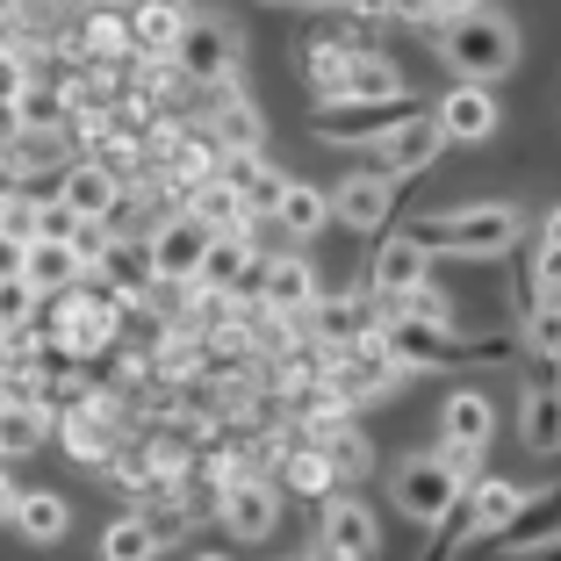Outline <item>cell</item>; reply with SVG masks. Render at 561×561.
Here are the masks:
<instances>
[{
  "instance_id": "50",
  "label": "cell",
  "mask_w": 561,
  "mask_h": 561,
  "mask_svg": "<svg viewBox=\"0 0 561 561\" xmlns=\"http://www.w3.org/2000/svg\"><path fill=\"white\" fill-rule=\"evenodd\" d=\"M0 353H8V331H0Z\"/></svg>"
},
{
  "instance_id": "10",
  "label": "cell",
  "mask_w": 561,
  "mask_h": 561,
  "mask_svg": "<svg viewBox=\"0 0 561 561\" xmlns=\"http://www.w3.org/2000/svg\"><path fill=\"white\" fill-rule=\"evenodd\" d=\"M432 116L446 123V137H454V145H482V137H496L504 108H496L490 80H461V87H446V94L432 101Z\"/></svg>"
},
{
  "instance_id": "29",
  "label": "cell",
  "mask_w": 561,
  "mask_h": 561,
  "mask_svg": "<svg viewBox=\"0 0 561 561\" xmlns=\"http://www.w3.org/2000/svg\"><path fill=\"white\" fill-rule=\"evenodd\" d=\"M159 547H165L159 518H116V526L101 533V554H108V561H151Z\"/></svg>"
},
{
  "instance_id": "8",
  "label": "cell",
  "mask_w": 561,
  "mask_h": 561,
  "mask_svg": "<svg viewBox=\"0 0 561 561\" xmlns=\"http://www.w3.org/2000/svg\"><path fill=\"white\" fill-rule=\"evenodd\" d=\"M173 66H181V80H224V72H238V36L224 30V22L209 15H187L181 44H173Z\"/></svg>"
},
{
  "instance_id": "24",
  "label": "cell",
  "mask_w": 561,
  "mask_h": 561,
  "mask_svg": "<svg viewBox=\"0 0 561 561\" xmlns=\"http://www.w3.org/2000/svg\"><path fill=\"white\" fill-rule=\"evenodd\" d=\"M66 526H72V504H66V496L22 490V504H15V533H22L30 547H58V540H66Z\"/></svg>"
},
{
  "instance_id": "4",
  "label": "cell",
  "mask_w": 561,
  "mask_h": 561,
  "mask_svg": "<svg viewBox=\"0 0 561 561\" xmlns=\"http://www.w3.org/2000/svg\"><path fill=\"white\" fill-rule=\"evenodd\" d=\"M490 439H496V403L482 397V389H454V397L439 403V454L476 476L482 454H490Z\"/></svg>"
},
{
  "instance_id": "31",
  "label": "cell",
  "mask_w": 561,
  "mask_h": 561,
  "mask_svg": "<svg viewBox=\"0 0 561 561\" xmlns=\"http://www.w3.org/2000/svg\"><path fill=\"white\" fill-rule=\"evenodd\" d=\"M209 137H216V151H238V145H260V108L252 101H216V123H209Z\"/></svg>"
},
{
  "instance_id": "47",
  "label": "cell",
  "mask_w": 561,
  "mask_h": 561,
  "mask_svg": "<svg viewBox=\"0 0 561 561\" xmlns=\"http://www.w3.org/2000/svg\"><path fill=\"white\" fill-rule=\"evenodd\" d=\"M296 8H339V0H296Z\"/></svg>"
},
{
  "instance_id": "21",
  "label": "cell",
  "mask_w": 561,
  "mask_h": 561,
  "mask_svg": "<svg viewBox=\"0 0 561 561\" xmlns=\"http://www.w3.org/2000/svg\"><path fill=\"white\" fill-rule=\"evenodd\" d=\"M274 224H280L288 238H317V231L331 224V187H310V181H280Z\"/></svg>"
},
{
  "instance_id": "48",
  "label": "cell",
  "mask_w": 561,
  "mask_h": 561,
  "mask_svg": "<svg viewBox=\"0 0 561 561\" xmlns=\"http://www.w3.org/2000/svg\"><path fill=\"white\" fill-rule=\"evenodd\" d=\"M0 231H8V195H0Z\"/></svg>"
},
{
  "instance_id": "17",
  "label": "cell",
  "mask_w": 561,
  "mask_h": 561,
  "mask_svg": "<svg viewBox=\"0 0 561 561\" xmlns=\"http://www.w3.org/2000/svg\"><path fill=\"white\" fill-rule=\"evenodd\" d=\"M87 274H94V266H87V252L72 245V238H30V280L44 296H66Z\"/></svg>"
},
{
  "instance_id": "9",
  "label": "cell",
  "mask_w": 561,
  "mask_h": 561,
  "mask_svg": "<svg viewBox=\"0 0 561 561\" xmlns=\"http://www.w3.org/2000/svg\"><path fill=\"white\" fill-rule=\"evenodd\" d=\"M317 554H346V561H375L381 554V526L360 496H324V518H317Z\"/></svg>"
},
{
  "instance_id": "6",
  "label": "cell",
  "mask_w": 561,
  "mask_h": 561,
  "mask_svg": "<svg viewBox=\"0 0 561 561\" xmlns=\"http://www.w3.org/2000/svg\"><path fill=\"white\" fill-rule=\"evenodd\" d=\"M216 518H224V533H238V540H274V526H280L274 482L231 468V476H224V490H216Z\"/></svg>"
},
{
  "instance_id": "44",
  "label": "cell",
  "mask_w": 561,
  "mask_h": 561,
  "mask_svg": "<svg viewBox=\"0 0 561 561\" xmlns=\"http://www.w3.org/2000/svg\"><path fill=\"white\" fill-rule=\"evenodd\" d=\"M30 15V0H0V22H22Z\"/></svg>"
},
{
  "instance_id": "5",
  "label": "cell",
  "mask_w": 561,
  "mask_h": 561,
  "mask_svg": "<svg viewBox=\"0 0 561 561\" xmlns=\"http://www.w3.org/2000/svg\"><path fill=\"white\" fill-rule=\"evenodd\" d=\"M446 145H454V137H446V123L432 116V108H411L403 123H389V130L375 137V165L389 173V181H411V173H425Z\"/></svg>"
},
{
  "instance_id": "27",
  "label": "cell",
  "mask_w": 561,
  "mask_h": 561,
  "mask_svg": "<svg viewBox=\"0 0 561 561\" xmlns=\"http://www.w3.org/2000/svg\"><path fill=\"white\" fill-rule=\"evenodd\" d=\"M195 216L209 224V231H245L252 209H245V187L224 181V173H209V181H195Z\"/></svg>"
},
{
  "instance_id": "1",
  "label": "cell",
  "mask_w": 561,
  "mask_h": 561,
  "mask_svg": "<svg viewBox=\"0 0 561 561\" xmlns=\"http://www.w3.org/2000/svg\"><path fill=\"white\" fill-rule=\"evenodd\" d=\"M446 50V66L461 72V80H504L518 66V30L512 15H496V8H461V15H446V30L432 36Z\"/></svg>"
},
{
  "instance_id": "32",
  "label": "cell",
  "mask_w": 561,
  "mask_h": 561,
  "mask_svg": "<svg viewBox=\"0 0 561 561\" xmlns=\"http://www.w3.org/2000/svg\"><path fill=\"white\" fill-rule=\"evenodd\" d=\"M526 346H533V360H561V296H533Z\"/></svg>"
},
{
  "instance_id": "2",
  "label": "cell",
  "mask_w": 561,
  "mask_h": 561,
  "mask_svg": "<svg viewBox=\"0 0 561 561\" xmlns=\"http://www.w3.org/2000/svg\"><path fill=\"white\" fill-rule=\"evenodd\" d=\"M432 252H454V260H496V252H512L518 231H526V216L512 202H468V209H439L425 224H411Z\"/></svg>"
},
{
  "instance_id": "7",
  "label": "cell",
  "mask_w": 561,
  "mask_h": 561,
  "mask_svg": "<svg viewBox=\"0 0 561 561\" xmlns=\"http://www.w3.org/2000/svg\"><path fill=\"white\" fill-rule=\"evenodd\" d=\"M209 245H216V231L202 224L195 209H173L151 231V260H159V280H202V260H209Z\"/></svg>"
},
{
  "instance_id": "13",
  "label": "cell",
  "mask_w": 561,
  "mask_h": 561,
  "mask_svg": "<svg viewBox=\"0 0 561 561\" xmlns=\"http://www.w3.org/2000/svg\"><path fill=\"white\" fill-rule=\"evenodd\" d=\"M526 504H533V490H526V482L482 476V482H476V504H468V533H461V540H496V533H512Z\"/></svg>"
},
{
  "instance_id": "28",
  "label": "cell",
  "mask_w": 561,
  "mask_h": 561,
  "mask_svg": "<svg viewBox=\"0 0 561 561\" xmlns=\"http://www.w3.org/2000/svg\"><path fill=\"white\" fill-rule=\"evenodd\" d=\"M331 476H339V468H331V454L317 439H302V446L280 454V482H288L296 496H331Z\"/></svg>"
},
{
  "instance_id": "35",
  "label": "cell",
  "mask_w": 561,
  "mask_h": 561,
  "mask_svg": "<svg viewBox=\"0 0 561 561\" xmlns=\"http://www.w3.org/2000/svg\"><path fill=\"white\" fill-rule=\"evenodd\" d=\"M15 108H22V123H30V130H50V123H66V94H58V87H44V80L22 87Z\"/></svg>"
},
{
  "instance_id": "43",
  "label": "cell",
  "mask_w": 561,
  "mask_h": 561,
  "mask_svg": "<svg viewBox=\"0 0 561 561\" xmlns=\"http://www.w3.org/2000/svg\"><path fill=\"white\" fill-rule=\"evenodd\" d=\"M15 137H22V108H15V101H0V151L15 145Z\"/></svg>"
},
{
  "instance_id": "16",
  "label": "cell",
  "mask_w": 561,
  "mask_h": 561,
  "mask_svg": "<svg viewBox=\"0 0 561 561\" xmlns=\"http://www.w3.org/2000/svg\"><path fill=\"white\" fill-rule=\"evenodd\" d=\"M260 302H266V310H280V317L317 310V274H310V260H296V252L266 260L260 266Z\"/></svg>"
},
{
  "instance_id": "51",
  "label": "cell",
  "mask_w": 561,
  "mask_h": 561,
  "mask_svg": "<svg viewBox=\"0 0 561 561\" xmlns=\"http://www.w3.org/2000/svg\"><path fill=\"white\" fill-rule=\"evenodd\" d=\"M173 8H181V0H173Z\"/></svg>"
},
{
  "instance_id": "14",
  "label": "cell",
  "mask_w": 561,
  "mask_h": 561,
  "mask_svg": "<svg viewBox=\"0 0 561 561\" xmlns=\"http://www.w3.org/2000/svg\"><path fill=\"white\" fill-rule=\"evenodd\" d=\"M417 280H432V245L417 231L375 245V296H411Z\"/></svg>"
},
{
  "instance_id": "42",
  "label": "cell",
  "mask_w": 561,
  "mask_h": 561,
  "mask_svg": "<svg viewBox=\"0 0 561 561\" xmlns=\"http://www.w3.org/2000/svg\"><path fill=\"white\" fill-rule=\"evenodd\" d=\"M339 8L360 15V22H389V15H397V0H339Z\"/></svg>"
},
{
  "instance_id": "15",
  "label": "cell",
  "mask_w": 561,
  "mask_h": 561,
  "mask_svg": "<svg viewBox=\"0 0 561 561\" xmlns=\"http://www.w3.org/2000/svg\"><path fill=\"white\" fill-rule=\"evenodd\" d=\"M58 195L72 202V209L87 216V224H108L123 202V181H116V165H101V159H80L66 165V181H58Z\"/></svg>"
},
{
  "instance_id": "37",
  "label": "cell",
  "mask_w": 561,
  "mask_h": 561,
  "mask_svg": "<svg viewBox=\"0 0 561 561\" xmlns=\"http://www.w3.org/2000/svg\"><path fill=\"white\" fill-rule=\"evenodd\" d=\"M533 296H561V245L554 238H540V252H533Z\"/></svg>"
},
{
  "instance_id": "33",
  "label": "cell",
  "mask_w": 561,
  "mask_h": 561,
  "mask_svg": "<svg viewBox=\"0 0 561 561\" xmlns=\"http://www.w3.org/2000/svg\"><path fill=\"white\" fill-rule=\"evenodd\" d=\"M36 302H44V288L30 274H0V331H22L36 317Z\"/></svg>"
},
{
  "instance_id": "19",
  "label": "cell",
  "mask_w": 561,
  "mask_h": 561,
  "mask_svg": "<svg viewBox=\"0 0 561 561\" xmlns=\"http://www.w3.org/2000/svg\"><path fill=\"white\" fill-rule=\"evenodd\" d=\"M518 439H526V454H561V389H547V381H533L526 397H518Z\"/></svg>"
},
{
  "instance_id": "20",
  "label": "cell",
  "mask_w": 561,
  "mask_h": 561,
  "mask_svg": "<svg viewBox=\"0 0 561 561\" xmlns=\"http://www.w3.org/2000/svg\"><path fill=\"white\" fill-rule=\"evenodd\" d=\"M44 439H50V411L44 403H30V397L0 403V461H30Z\"/></svg>"
},
{
  "instance_id": "49",
  "label": "cell",
  "mask_w": 561,
  "mask_h": 561,
  "mask_svg": "<svg viewBox=\"0 0 561 561\" xmlns=\"http://www.w3.org/2000/svg\"><path fill=\"white\" fill-rule=\"evenodd\" d=\"M0 403H8V375H0Z\"/></svg>"
},
{
  "instance_id": "40",
  "label": "cell",
  "mask_w": 561,
  "mask_h": 561,
  "mask_svg": "<svg viewBox=\"0 0 561 561\" xmlns=\"http://www.w3.org/2000/svg\"><path fill=\"white\" fill-rule=\"evenodd\" d=\"M0 274H30V238L0 231Z\"/></svg>"
},
{
  "instance_id": "38",
  "label": "cell",
  "mask_w": 561,
  "mask_h": 561,
  "mask_svg": "<svg viewBox=\"0 0 561 561\" xmlns=\"http://www.w3.org/2000/svg\"><path fill=\"white\" fill-rule=\"evenodd\" d=\"M87 50H101V58H108V50H123V22L108 15V8H94V22H87Z\"/></svg>"
},
{
  "instance_id": "46",
  "label": "cell",
  "mask_w": 561,
  "mask_h": 561,
  "mask_svg": "<svg viewBox=\"0 0 561 561\" xmlns=\"http://www.w3.org/2000/svg\"><path fill=\"white\" fill-rule=\"evenodd\" d=\"M439 8H446V15H461V8H476V0H439Z\"/></svg>"
},
{
  "instance_id": "39",
  "label": "cell",
  "mask_w": 561,
  "mask_h": 561,
  "mask_svg": "<svg viewBox=\"0 0 561 561\" xmlns=\"http://www.w3.org/2000/svg\"><path fill=\"white\" fill-rule=\"evenodd\" d=\"M30 80H36V72L22 66V50L8 44V50H0V101H15V94H22V87H30Z\"/></svg>"
},
{
  "instance_id": "34",
  "label": "cell",
  "mask_w": 561,
  "mask_h": 561,
  "mask_svg": "<svg viewBox=\"0 0 561 561\" xmlns=\"http://www.w3.org/2000/svg\"><path fill=\"white\" fill-rule=\"evenodd\" d=\"M87 216L72 209L66 195H50V202H30V238H80Z\"/></svg>"
},
{
  "instance_id": "12",
  "label": "cell",
  "mask_w": 561,
  "mask_h": 561,
  "mask_svg": "<svg viewBox=\"0 0 561 561\" xmlns=\"http://www.w3.org/2000/svg\"><path fill=\"white\" fill-rule=\"evenodd\" d=\"M381 339L411 367H439V360H454V353H468L461 339H454V324H425V317H381Z\"/></svg>"
},
{
  "instance_id": "23",
  "label": "cell",
  "mask_w": 561,
  "mask_h": 561,
  "mask_svg": "<svg viewBox=\"0 0 561 561\" xmlns=\"http://www.w3.org/2000/svg\"><path fill=\"white\" fill-rule=\"evenodd\" d=\"M58 439H66L72 461H108V446H116L108 403H80V411H66V417H58Z\"/></svg>"
},
{
  "instance_id": "11",
  "label": "cell",
  "mask_w": 561,
  "mask_h": 561,
  "mask_svg": "<svg viewBox=\"0 0 561 561\" xmlns=\"http://www.w3.org/2000/svg\"><path fill=\"white\" fill-rule=\"evenodd\" d=\"M389 202H397V181L381 165H360V173H346V181L331 187V216L353 224V231H381L389 224Z\"/></svg>"
},
{
  "instance_id": "41",
  "label": "cell",
  "mask_w": 561,
  "mask_h": 561,
  "mask_svg": "<svg viewBox=\"0 0 561 561\" xmlns=\"http://www.w3.org/2000/svg\"><path fill=\"white\" fill-rule=\"evenodd\" d=\"M15 504H22V482L8 476V461H0V526H15Z\"/></svg>"
},
{
  "instance_id": "18",
  "label": "cell",
  "mask_w": 561,
  "mask_h": 561,
  "mask_svg": "<svg viewBox=\"0 0 561 561\" xmlns=\"http://www.w3.org/2000/svg\"><path fill=\"white\" fill-rule=\"evenodd\" d=\"M331 101H411V80H403L389 58L353 50V58H346V80H339V94H331Z\"/></svg>"
},
{
  "instance_id": "3",
  "label": "cell",
  "mask_w": 561,
  "mask_h": 561,
  "mask_svg": "<svg viewBox=\"0 0 561 561\" xmlns=\"http://www.w3.org/2000/svg\"><path fill=\"white\" fill-rule=\"evenodd\" d=\"M468 468H454L432 446V454H411V461H397V476H389V496H397V512L411 518V526H446V518L461 512V496H468Z\"/></svg>"
},
{
  "instance_id": "36",
  "label": "cell",
  "mask_w": 561,
  "mask_h": 561,
  "mask_svg": "<svg viewBox=\"0 0 561 561\" xmlns=\"http://www.w3.org/2000/svg\"><path fill=\"white\" fill-rule=\"evenodd\" d=\"M403 317H425V324H454V296H439L432 280H417L411 296H403Z\"/></svg>"
},
{
  "instance_id": "25",
  "label": "cell",
  "mask_w": 561,
  "mask_h": 561,
  "mask_svg": "<svg viewBox=\"0 0 561 561\" xmlns=\"http://www.w3.org/2000/svg\"><path fill=\"white\" fill-rule=\"evenodd\" d=\"M181 30H187V15L173 8V0H137V8H130V36H137L145 58H173Z\"/></svg>"
},
{
  "instance_id": "26",
  "label": "cell",
  "mask_w": 561,
  "mask_h": 561,
  "mask_svg": "<svg viewBox=\"0 0 561 561\" xmlns=\"http://www.w3.org/2000/svg\"><path fill=\"white\" fill-rule=\"evenodd\" d=\"M317 331H324V346H353V339L381 331V310H375V296H339V302H317Z\"/></svg>"
},
{
  "instance_id": "45",
  "label": "cell",
  "mask_w": 561,
  "mask_h": 561,
  "mask_svg": "<svg viewBox=\"0 0 561 561\" xmlns=\"http://www.w3.org/2000/svg\"><path fill=\"white\" fill-rule=\"evenodd\" d=\"M540 238H554V245H561V209H547V224H540Z\"/></svg>"
},
{
  "instance_id": "22",
  "label": "cell",
  "mask_w": 561,
  "mask_h": 561,
  "mask_svg": "<svg viewBox=\"0 0 561 561\" xmlns=\"http://www.w3.org/2000/svg\"><path fill=\"white\" fill-rule=\"evenodd\" d=\"M245 274H252V224H245V231H216V245H209V260H202V280H195V288L231 296Z\"/></svg>"
},
{
  "instance_id": "30",
  "label": "cell",
  "mask_w": 561,
  "mask_h": 561,
  "mask_svg": "<svg viewBox=\"0 0 561 561\" xmlns=\"http://www.w3.org/2000/svg\"><path fill=\"white\" fill-rule=\"evenodd\" d=\"M317 446L331 454V468H339V476H367V468H375V454H367V439H360V432L346 425V417H324V425H317Z\"/></svg>"
}]
</instances>
